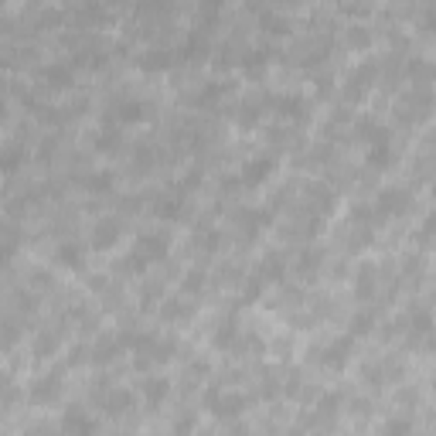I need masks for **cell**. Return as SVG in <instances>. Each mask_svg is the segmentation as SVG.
Instances as JSON below:
<instances>
[{"instance_id":"cell-1","label":"cell","mask_w":436,"mask_h":436,"mask_svg":"<svg viewBox=\"0 0 436 436\" xmlns=\"http://www.w3.org/2000/svg\"><path fill=\"white\" fill-rule=\"evenodd\" d=\"M375 208H378L382 218H399V215H406V211L412 208V191L402 188V184H389V188H382V195L375 198Z\"/></svg>"},{"instance_id":"cell-2","label":"cell","mask_w":436,"mask_h":436,"mask_svg":"<svg viewBox=\"0 0 436 436\" xmlns=\"http://www.w3.org/2000/svg\"><path fill=\"white\" fill-rule=\"evenodd\" d=\"M351 351H355V334H341L327 348H317V361L327 368H345L351 361Z\"/></svg>"},{"instance_id":"cell-3","label":"cell","mask_w":436,"mask_h":436,"mask_svg":"<svg viewBox=\"0 0 436 436\" xmlns=\"http://www.w3.org/2000/svg\"><path fill=\"white\" fill-rule=\"evenodd\" d=\"M277 171V154H259V157H252L245 167H242V184L245 188H259V184H266V177Z\"/></svg>"},{"instance_id":"cell-4","label":"cell","mask_w":436,"mask_h":436,"mask_svg":"<svg viewBox=\"0 0 436 436\" xmlns=\"http://www.w3.org/2000/svg\"><path fill=\"white\" fill-rule=\"evenodd\" d=\"M123 236V222L116 215H103L96 225H92V249H113Z\"/></svg>"},{"instance_id":"cell-5","label":"cell","mask_w":436,"mask_h":436,"mask_svg":"<svg viewBox=\"0 0 436 436\" xmlns=\"http://www.w3.org/2000/svg\"><path fill=\"white\" fill-rule=\"evenodd\" d=\"M270 211L263 208H249V211H236V225H238V236L242 238H256L263 229H270Z\"/></svg>"},{"instance_id":"cell-6","label":"cell","mask_w":436,"mask_h":436,"mask_svg":"<svg viewBox=\"0 0 436 436\" xmlns=\"http://www.w3.org/2000/svg\"><path fill=\"white\" fill-rule=\"evenodd\" d=\"M372 79H375V62H365V65H358L355 72L348 76V82H345V99H348V103L355 99V103H358V99L368 92Z\"/></svg>"},{"instance_id":"cell-7","label":"cell","mask_w":436,"mask_h":436,"mask_svg":"<svg viewBox=\"0 0 436 436\" xmlns=\"http://www.w3.org/2000/svg\"><path fill=\"white\" fill-rule=\"evenodd\" d=\"M167 232H147V236L137 238V245H133V252H140L147 263H160L164 256H167Z\"/></svg>"},{"instance_id":"cell-8","label":"cell","mask_w":436,"mask_h":436,"mask_svg":"<svg viewBox=\"0 0 436 436\" xmlns=\"http://www.w3.org/2000/svg\"><path fill=\"white\" fill-rule=\"evenodd\" d=\"M273 113L283 119H307L311 116V103L304 96H277L273 99Z\"/></svg>"},{"instance_id":"cell-9","label":"cell","mask_w":436,"mask_h":436,"mask_svg":"<svg viewBox=\"0 0 436 436\" xmlns=\"http://www.w3.org/2000/svg\"><path fill=\"white\" fill-rule=\"evenodd\" d=\"M375 293H378V273H375L372 263H365L355 273V297L358 300H372Z\"/></svg>"},{"instance_id":"cell-10","label":"cell","mask_w":436,"mask_h":436,"mask_svg":"<svg viewBox=\"0 0 436 436\" xmlns=\"http://www.w3.org/2000/svg\"><path fill=\"white\" fill-rule=\"evenodd\" d=\"M58 392H62V378L55 375V372H48V375H41L38 382L31 385V402H55L58 399Z\"/></svg>"},{"instance_id":"cell-11","label":"cell","mask_w":436,"mask_h":436,"mask_svg":"<svg viewBox=\"0 0 436 436\" xmlns=\"http://www.w3.org/2000/svg\"><path fill=\"white\" fill-rule=\"evenodd\" d=\"M211 345H215L218 351H232V348L238 345V320H236V314H229V317L218 324V331H215Z\"/></svg>"},{"instance_id":"cell-12","label":"cell","mask_w":436,"mask_h":436,"mask_svg":"<svg viewBox=\"0 0 436 436\" xmlns=\"http://www.w3.org/2000/svg\"><path fill=\"white\" fill-rule=\"evenodd\" d=\"M99 402H103V409H106L110 416H123V412L133 409V392H126V389H110L106 396H99Z\"/></svg>"},{"instance_id":"cell-13","label":"cell","mask_w":436,"mask_h":436,"mask_svg":"<svg viewBox=\"0 0 436 436\" xmlns=\"http://www.w3.org/2000/svg\"><path fill=\"white\" fill-rule=\"evenodd\" d=\"M55 263L65 266V270H82L85 266V252H82L79 242H62L58 252H55Z\"/></svg>"},{"instance_id":"cell-14","label":"cell","mask_w":436,"mask_h":436,"mask_svg":"<svg viewBox=\"0 0 436 436\" xmlns=\"http://www.w3.org/2000/svg\"><path fill=\"white\" fill-rule=\"evenodd\" d=\"M113 116H116L119 123H140V119L150 116V106L140 103V99H123V103H116V113H113Z\"/></svg>"},{"instance_id":"cell-15","label":"cell","mask_w":436,"mask_h":436,"mask_svg":"<svg viewBox=\"0 0 436 436\" xmlns=\"http://www.w3.org/2000/svg\"><path fill=\"white\" fill-rule=\"evenodd\" d=\"M137 65H140L143 72H164V69H171V65H174V51H160V48L143 51V55L137 58Z\"/></svg>"},{"instance_id":"cell-16","label":"cell","mask_w":436,"mask_h":436,"mask_svg":"<svg viewBox=\"0 0 436 436\" xmlns=\"http://www.w3.org/2000/svg\"><path fill=\"white\" fill-rule=\"evenodd\" d=\"M119 348H123L119 338H99V341L92 345V361H96V365H113Z\"/></svg>"},{"instance_id":"cell-17","label":"cell","mask_w":436,"mask_h":436,"mask_svg":"<svg viewBox=\"0 0 436 436\" xmlns=\"http://www.w3.org/2000/svg\"><path fill=\"white\" fill-rule=\"evenodd\" d=\"M41 79H44L48 89L62 92V89L72 85V72H69V65H48V69H41Z\"/></svg>"},{"instance_id":"cell-18","label":"cell","mask_w":436,"mask_h":436,"mask_svg":"<svg viewBox=\"0 0 436 436\" xmlns=\"http://www.w3.org/2000/svg\"><path fill=\"white\" fill-rule=\"evenodd\" d=\"M140 392H143V399H147L150 406H160V402L167 399V392H171V385H167V378H157V375H150V378H143Z\"/></svg>"},{"instance_id":"cell-19","label":"cell","mask_w":436,"mask_h":436,"mask_svg":"<svg viewBox=\"0 0 436 436\" xmlns=\"http://www.w3.org/2000/svg\"><path fill=\"white\" fill-rule=\"evenodd\" d=\"M62 430H65V433H92V430H96V423H92L82 409H69V412H65V419H62Z\"/></svg>"},{"instance_id":"cell-20","label":"cell","mask_w":436,"mask_h":436,"mask_svg":"<svg viewBox=\"0 0 436 436\" xmlns=\"http://www.w3.org/2000/svg\"><path fill=\"white\" fill-rule=\"evenodd\" d=\"M406 317H409V327H412V331H416L419 338H426V334L433 331V314H430L426 307H412V311H409Z\"/></svg>"},{"instance_id":"cell-21","label":"cell","mask_w":436,"mask_h":436,"mask_svg":"<svg viewBox=\"0 0 436 436\" xmlns=\"http://www.w3.org/2000/svg\"><path fill=\"white\" fill-rule=\"evenodd\" d=\"M195 242H198L201 252H215V249H222V232H218V229H211V225H198Z\"/></svg>"},{"instance_id":"cell-22","label":"cell","mask_w":436,"mask_h":436,"mask_svg":"<svg viewBox=\"0 0 436 436\" xmlns=\"http://www.w3.org/2000/svg\"><path fill=\"white\" fill-rule=\"evenodd\" d=\"M307 201H314V204H317L320 215L334 208V195H331V188H327V184H311V188H307Z\"/></svg>"},{"instance_id":"cell-23","label":"cell","mask_w":436,"mask_h":436,"mask_svg":"<svg viewBox=\"0 0 436 436\" xmlns=\"http://www.w3.org/2000/svg\"><path fill=\"white\" fill-rule=\"evenodd\" d=\"M259 106H263V99H245V103L238 106V126H245V130H249V126H256L259 116H263V110H259Z\"/></svg>"},{"instance_id":"cell-24","label":"cell","mask_w":436,"mask_h":436,"mask_svg":"<svg viewBox=\"0 0 436 436\" xmlns=\"http://www.w3.org/2000/svg\"><path fill=\"white\" fill-rule=\"evenodd\" d=\"M375 311H358L355 317H351V334L355 338H365V334H372L375 331Z\"/></svg>"},{"instance_id":"cell-25","label":"cell","mask_w":436,"mask_h":436,"mask_svg":"<svg viewBox=\"0 0 436 436\" xmlns=\"http://www.w3.org/2000/svg\"><path fill=\"white\" fill-rule=\"evenodd\" d=\"M191 311H195V307H191L188 300L174 297V300H167V304H164V311H160V314H164L167 320H184V317H191Z\"/></svg>"},{"instance_id":"cell-26","label":"cell","mask_w":436,"mask_h":436,"mask_svg":"<svg viewBox=\"0 0 436 436\" xmlns=\"http://www.w3.org/2000/svg\"><path fill=\"white\" fill-rule=\"evenodd\" d=\"M368 164H372L375 171H385V167L392 164V150H389V143H372V147H368Z\"/></svg>"},{"instance_id":"cell-27","label":"cell","mask_w":436,"mask_h":436,"mask_svg":"<svg viewBox=\"0 0 436 436\" xmlns=\"http://www.w3.org/2000/svg\"><path fill=\"white\" fill-rule=\"evenodd\" d=\"M58 345H62V338L55 334V331H44V334H38V341H35V355L38 358H48L58 351Z\"/></svg>"},{"instance_id":"cell-28","label":"cell","mask_w":436,"mask_h":436,"mask_svg":"<svg viewBox=\"0 0 436 436\" xmlns=\"http://www.w3.org/2000/svg\"><path fill=\"white\" fill-rule=\"evenodd\" d=\"M85 188H89L92 195H106V191L113 188V174H110V171H96V174L85 177Z\"/></svg>"},{"instance_id":"cell-29","label":"cell","mask_w":436,"mask_h":436,"mask_svg":"<svg viewBox=\"0 0 436 436\" xmlns=\"http://www.w3.org/2000/svg\"><path fill=\"white\" fill-rule=\"evenodd\" d=\"M259 277L266 279V283L283 277V256H266V259H263V266H259Z\"/></svg>"},{"instance_id":"cell-30","label":"cell","mask_w":436,"mask_h":436,"mask_svg":"<svg viewBox=\"0 0 436 436\" xmlns=\"http://www.w3.org/2000/svg\"><path fill=\"white\" fill-rule=\"evenodd\" d=\"M317 266H320V249H304V256L297 259V270H300L304 277H311Z\"/></svg>"},{"instance_id":"cell-31","label":"cell","mask_w":436,"mask_h":436,"mask_svg":"<svg viewBox=\"0 0 436 436\" xmlns=\"http://www.w3.org/2000/svg\"><path fill=\"white\" fill-rule=\"evenodd\" d=\"M263 286H266V279L259 277V273H252V277H249V283L242 286V300H245V304H252V300H259V293H263Z\"/></svg>"},{"instance_id":"cell-32","label":"cell","mask_w":436,"mask_h":436,"mask_svg":"<svg viewBox=\"0 0 436 436\" xmlns=\"http://www.w3.org/2000/svg\"><path fill=\"white\" fill-rule=\"evenodd\" d=\"M348 48H358V51H361V48H368V44H372V35H368V31H365V28H348Z\"/></svg>"},{"instance_id":"cell-33","label":"cell","mask_w":436,"mask_h":436,"mask_svg":"<svg viewBox=\"0 0 436 436\" xmlns=\"http://www.w3.org/2000/svg\"><path fill=\"white\" fill-rule=\"evenodd\" d=\"M96 147H99L103 154H106V150H116V147H119V130H99Z\"/></svg>"},{"instance_id":"cell-34","label":"cell","mask_w":436,"mask_h":436,"mask_svg":"<svg viewBox=\"0 0 436 436\" xmlns=\"http://www.w3.org/2000/svg\"><path fill=\"white\" fill-rule=\"evenodd\" d=\"M263 28H266L270 35H286V31H290L286 17H279V14H263Z\"/></svg>"},{"instance_id":"cell-35","label":"cell","mask_w":436,"mask_h":436,"mask_svg":"<svg viewBox=\"0 0 436 436\" xmlns=\"http://www.w3.org/2000/svg\"><path fill=\"white\" fill-rule=\"evenodd\" d=\"M201 286H204V273H201V270H188V277L181 279V290H184V293H198Z\"/></svg>"},{"instance_id":"cell-36","label":"cell","mask_w":436,"mask_h":436,"mask_svg":"<svg viewBox=\"0 0 436 436\" xmlns=\"http://www.w3.org/2000/svg\"><path fill=\"white\" fill-rule=\"evenodd\" d=\"M266 62H270V51H252V55H245V58H242V69H249V72H259Z\"/></svg>"},{"instance_id":"cell-37","label":"cell","mask_w":436,"mask_h":436,"mask_svg":"<svg viewBox=\"0 0 436 436\" xmlns=\"http://www.w3.org/2000/svg\"><path fill=\"white\" fill-rule=\"evenodd\" d=\"M433 238H436V215H430L419 225V242H433Z\"/></svg>"},{"instance_id":"cell-38","label":"cell","mask_w":436,"mask_h":436,"mask_svg":"<svg viewBox=\"0 0 436 436\" xmlns=\"http://www.w3.org/2000/svg\"><path fill=\"white\" fill-rule=\"evenodd\" d=\"M317 409H320V412H327V416H331V412L338 409V396H334V392H331V396H324V399L317 402Z\"/></svg>"},{"instance_id":"cell-39","label":"cell","mask_w":436,"mask_h":436,"mask_svg":"<svg viewBox=\"0 0 436 436\" xmlns=\"http://www.w3.org/2000/svg\"><path fill=\"white\" fill-rule=\"evenodd\" d=\"M222 7V0H201V10H204V17H215V10Z\"/></svg>"},{"instance_id":"cell-40","label":"cell","mask_w":436,"mask_h":436,"mask_svg":"<svg viewBox=\"0 0 436 436\" xmlns=\"http://www.w3.org/2000/svg\"><path fill=\"white\" fill-rule=\"evenodd\" d=\"M385 430H389V433H402V430H412V423H409V419H396V423H389Z\"/></svg>"},{"instance_id":"cell-41","label":"cell","mask_w":436,"mask_h":436,"mask_svg":"<svg viewBox=\"0 0 436 436\" xmlns=\"http://www.w3.org/2000/svg\"><path fill=\"white\" fill-rule=\"evenodd\" d=\"M423 351H426V355H436V334H433V331L426 334V341H423Z\"/></svg>"},{"instance_id":"cell-42","label":"cell","mask_w":436,"mask_h":436,"mask_svg":"<svg viewBox=\"0 0 436 436\" xmlns=\"http://www.w3.org/2000/svg\"><path fill=\"white\" fill-rule=\"evenodd\" d=\"M423 24H426L430 31H436V7H430V10L423 14Z\"/></svg>"},{"instance_id":"cell-43","label":"cell","mask_w":436,"mask_h":436,"mask_svg":"<svg viewBox=\"0 0 436 436\" xmlns=\"http://www.w3.org/2000/svg\"><path fill=\"white\" fill-rule=\"evenodd\" d=\"M35 283H38V286H48V283H51V277H48L44 270H35Z\"/></svg>"},{"instance_id":"cell-44","label":"cell","mask_w":436,"mask_h":436,"mask_svg":"<svg viewBox=\"0 0 436 436\" xmlns=\"http://www.w3.org/2000/svg\"><path fill=\"white\" fill-rule=\"evenodd\" d=\"M399 402H416V392H399Z\"/></svg>"},{"instance_id":"cell-45","label":"cell","mask_w":436,"mask_h":436,"mask_svg":"<svg viewBox=\"0 0 436 436\" xmlns=\"http://www.w3.org/2000/svg\"><path fill=\"white\" fill-rule=\"evenodd\" d=\"M433 198H436V181H433Z\"/></svg>"},{"instance_id":"cell-46","label":"cell","mask_w":436,"mask_h":436,"mask_svg":"<svg viewBox=\"0 0 436 436\" xmlns=\"http://www.w3.org/2000/svg\"><path fill=\"white\" fill-rule=\"evenodd\" d=\"M433 392H436V382H433Z\"/></svg>"}]
</instances>
